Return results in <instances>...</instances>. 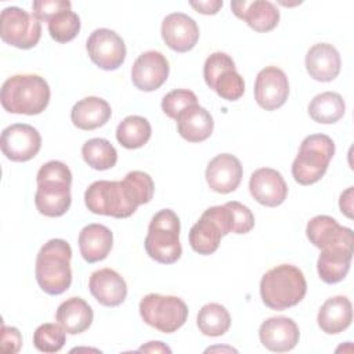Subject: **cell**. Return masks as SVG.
I'll return each mask as SVG.
<instances>
[{
  "label": "cell",
  "mask_w": 354,
  "mask_h": 354,
  "mask_svg": "<svg viewBox=\"0 0 354 354\" xmlns=\"http://www.w3.org/2000/svg\"><path fill=\"white\" fill-rule=\"evenodd\" d=\"M153 189V181L148 173L133 170L122 181H94L84 192V203L94 214L126 218L140 205L152 199Z\"/></svg>",
  "instance_id": "1"
},
{
  "label": "cell",
  "mask_w": 354,
  "mask_h": 354,
  "mask_svg": "<svg viewBox=\"0 0 354 354\" xmlns=\"http://www.w3.org/2000/svg\"><path fill=\"white\" fill-rule=\"evenodd\" d=\"M36 181L35 205L39 213L47 217L64 216L72 202V173L69 167L64 162L50 160L39 169Z\"/></svg>",
  "instance_id": "2"
},
{
  "label": "cell",
  "mask_w": 354,
  "mask_h": 354,
  "mask_svg": "<svg viewBox=\"0 0 354 354\" xmlns=\"http://www.w3.org/2000/svg\"><path fill=\"white\" fill-rule=\"evenodd\" d=\"M72 249L64 239H50L36 256L35 275L39 286L47 295H61L72 283Z\"/></svg>",
  "instance_id": "3"
},
{
  "label": "cell",
  "mask_w": 354,
  "mask_h": 354,
  "mask_svg": "<svg viewBox=\"0 0 354 354\" xmlns=\"http://www.w3.org/2000/svg\"><path fill=\"white\" fill-rule=\"evenodd\" d=\"M0 101L10 113L39 115L50 102V87L39 75H14L3 83Z\"/></svg>",
  "instance_id": "4"
},
{
  "label": "cell",
  "mask_w": 354,
  "mask_h": 354,
  "mask_svg": "<svg viewBox=\"0 0 354 354\" xmlns=\"http://www.w3.org/2000/svg\"><path fill=\"white\" fill-rule=\"evenodd\" d=\"M307 292L306 278L296 266L281 264L268 270L260 281V296L271 310L282 311L299 304Z\"/></svg>",
  "instance_id": "5"
},
{
  "label": "cell",
  "mask_w": 354,
  "mask_h": 354,
  "mask_svg": "<svg viewBox=\"0 0 354 354\" xmlns=\"http://www.w3.org/2000/svg\"><path fill=\"white\" fill-rule=\"evenodd\" d=\"M144 248L147 254L160 264H173L181 257L180 220L171 209H162L153 214Z\"/></svg>",
  "instance_id": "6"
},
{
  "label": "cell",
  "mask_w": 354,
  "mask_h": 354,
  "mask_svg": "<svg viewBox=\"0 0 354 354\" xmlns=\"http://www.w3.org/2000/svg\"><path fill=\"white\" fill-rule=\"evenodd\" d=\"M335 155V142L326 134L307 136L299 148L292 163V176L301 185H311L326 173L330 159Z\"/></svg>",
  "instance_id": "7"
},
{
  "label": "cell",
  "mask_w": 354,
  "mask_h": 354,
  "mask_svg": "<svg viewBox=\"0 0 354 354\" xmlns=\"http://www.w3.org/2000/svg\"><path fill=\"white\" fill-rule=\"evenodd\" d=\"M138 310L147 325L163 333L176 332L188 318V307L177 296L149 293L141 299Z\"/></svg>",
  "instance_id": "8"
},
{
  "label": "cell",
  "mask_w": 354,
  "mask_h": 354,
  "mask_svg": "<svg viewBox=\"0 0 354 354\" xmlns=\"http://www.w3.org/2000/svg\"><path fill=\"white\" fill-rule=\"evenodd\" d=\"M206 84L227 101H236L243 95V77L236 72L232 58L221 51L210 54L203 65Z\"/></svg>",
  "instance_id": "9"
},
{
  "label": "cell",
  "mask_w": 354,
  "mask_h": 354,
  "mask_svg": "<svg viewBox=\"0 0 354 354\" xmlns=\"http://www.w3.org/2000/svg\"><path fill=\"white\" fill-rule=\"evenodd\" d=\"M1 40L17 48L35 47L41 36V24L33 15L19 7H7L0 15Z\"/></svg>",
  "instance_id": "10"
},
{
  "label": "cell",
  "mask_w": 354,
  "mask_h": 354,
  "mask_svg": "<svg viewBox=\"0 0 354 354\" xmlns=\"http://www.w3.org/2000/svg\"><path fill=\"white\" fill-rule=\"evenodd\" d=\"M90 59L104 71L118 69L126 58V44L123 39L111 29H95L86 41Z\"/></svg>",
  "instance_id": "11"
},
{
  "label": "cell",
  "mask_w": 354,
  "mask_h": 354,
  "mask_svg": "<svg viewBox=\"0 0 354 354\" xmlns=\"http://www.w3.org/2000/svg\"><path fill=\"white\" fill-rule=\"evenodd\" d=\"M0 147L3 155L12 162H28L41 148V136L30 124L14 123L1 133Z\"/></svg>",
  "instance_id": "12"
},
{
  "label": "cell",
  "mask_w": 354,
  "mask_h": 354,
  "mask_svg": "<svg viewBox=\"0 0 354 354\" xmlns=\"http://www.w3.org/2000/svg\"><path fill=\"white\" fill-rule=\"evenodd\" d=\"M289 95V82L285 72L277 66H266L254 82V100L266 111L281 108Z\"/></svg>",
  "instance_id": "13"
},
{
  "label": "cell",
  "mask_w": 354,
  "mask_h": 354,
  "mask_svg": "<svg viewBox=\"0 0 354 354\" xmlns=\"http://www.w3.org/2000/svg\"><path fill=\"white\" fill-rule=\"evenodd\" d=\"M169 76V61L159 51H145L131 66V82L141 91L159 88Z\"/></svg>",
  "instance_id": "14"
},
{
  "label": "cell",
  "mask_w": 354,
  "mask_h": 354,
  "mask_svg": "<svg viewBox=\"0 0 354 354\" xmlns=\"http://www.w3.org/2000/svg\"><path fill=\"white\" fill-rule=\"evenodd\" d=\"M162 39L169 48L177 53H187L199 40L196 22L184 12H171L165 17L160 26Z\"/></svg>",
  "instance_id": "15"
},
{
  "label": "cell",
  "mask_w": 354,
  "mask_h": 354,
  "mask_svg": "<svg viewBox=\"0 0 354 354\" xmlns=\"http://www.w3.org/2000/svg\"><path fill=\"white\" fill-rule=\"evenodd\" d=\"M249 191L260 205L275 207L286 199L288 185L278 170L260 167L250 176Z\"/></svg>",
  "instance_id": "16"
},
{
  "label": "cell",
  "mask_w": 354,
  "mask_h": 354,
  "mask_svg": "<svg viewBox=\"0 0 354 354\" xmlns=\"http://www.w3.org/2000/svg\"><path fill=\"white\" fill-rule=\"evenodd\" d=\"M242 174V165L236 156L220 153L209 162L205 177L210 189L218 194H230L239 187Z\"/></svg>",
  "instance_id": "17"
},
{
  "label": "cell",
  "mask_w": 354,
  "mask_h": 354,
  "mask_svg": "<svg viewBox=\"0 0 354 354\" xmlns=\"http://www.w3.org/2000/svg\"><path fill=\"white\" fill-rule=\"evenodd\" d=\"M261 344L274 353L292 350L300 337L297 324L288 317H271L266 319L259 329Z\"/></svg>",
  "instance_id": "18"
},
{
  "label": "cell",
  "mask_w": 354,
  "mask_h": 354,
  "mask_svg": "<svg viewBox=\"0 0 354 354\" xmlns=\"http://www.w3.org/2000/svg\"><path fill=\"white\" fill-rule=\"evenodd\" d=\"M306 234L310 242L318 249H326L337 245L353 246V231L340 225L330 216L319 214L313 217L306 227Z\"/></svg>",
  "instance_id": "19"
},
{
  "label": "cell",
  "mask_w": 354,
  "mask_h": 354,
  "mask_svg": "<svg viewBox=\"0 0 354 354\" xmlns=\"http://www.w3.org/2000/svg\"><path fill=\"white\" fill-rule=\"evenodd\" d=\"M88 289L93 297L105 307L120 306L127 296L124 279L112 268H101L91 274Z\"/></svg>",
  "instance_id": "20"
},
{
  "label": "cell",
  "mask_w": 354,
  "mask_h": 354,
  "mask_svg": "<svg viewBox=\"0 0 354 354\" xmlns=\"http://www.w3.org/2000/svg\"><path fill=\"white\" fill-rule=\"evenodd\" d=\"M231 10L256 32H270L279 22L278 8L267 0L232 1Z\"/></svg>",
  "instance_id": "21"
},
{
  "label": "cell",
  "mask_w": 354,
  "mask_h": 354,
  "mask_svg": "<svg viewBox=\"0 0 354 354\" xmlns=\"http://www.w3.org/2000/svg\"><path fill=\"white\" fill-rule=\"evenodd\" d=\"M340 66V54L329 43H317L307 51L306 69L314 80L332 82L337 77Z\"/></svg>",
  "instance_id": "22"
},
{
  "label": "cell",
  "mask_w": 354,
  "mask_h": 354,
  "mask_svg": "<svg viewBox=\"0 0 354 354\" xmlns=\"http://www.w3.org/2000/svg\"><path fill=\"white\" fill-rule=\"evenodd\" d=\"M77 242L82 257L93 264L108 257L112 249L113 235L108 227L93 223L82 228Z\"/></svg>",
  "instance_id": "23"
},
{
  "label": "cell",
  "mask_w": 354,
  "mask_h": 354,
  "mask_svg": "<svg viewBox=\"0 0 354 354\" xmlns=\"http://www.w3.org/2000/svg\"><path fill=\"white\" fill-rule=\"evenodd\" d=\"M353 259V246L337 245L321 250L317 261V271L325 283H337L343 281L350 270Z\"/></svg>",
  "instance_id": "24"
},
{
  "label": "cell",
  "mask_w": 354,
  "mask_h": 354,
  "mask_svg": "<svg viewBox=\"0 0 354 354\" xmlns=\"http://www.w3.org/2000/svg\"><path fill=\"white\" fill-rule=\"evenodd\" d=\"M224 231L216 217L206 209L189 230V245L199 254H212L218 249Z\"/></svg>",
  "instance_id": "25"
},
{
  "label": "cell",
  "mask_w": 354,
  "mask_h": 354,
  "mask_svg": "<svg viewBox=\"0 0 354 354\" xmlns=\"http://www.w3.org/2000/svg\"><path fill=\"white\" fill-rule=\"evenodd\" d=\"M318 326L328 335L343 332L351 325L353 306L346 296H333L328 299L318 311Z\"/></svg>",
  "instance_id": "26"
},
{
  "label": "cell",
  "mask_w": 354,
  "mask_h": 354,
  "mask_svg": "<svg viewBox=\"0 0 354 354\" xmlns=\"http://www.w3.org/2000/svg\"><path fill=\"white\" fill-rule=\"evenodd\" d=\"M178 134L189 142H201L207 140L214 127L212 115L199 105L184 109L176 119Z\"/></svg>",
  "instance_id": "27"
},
{
  "label": "cell",
  "mask_w": 354,
  "mask_h": 354,
  "mask_svg": "<svg viewBox=\"0 0 354 354\" xmlns=\"http://www.w3.org/2000/svg\"><path fill=\"white\" fill-rule=\"evenodd\" d=\"M111 113V106L105 100L90 95L72 106L71 119L80 130H94L104 126L109 120Z\"/></svg>",
  "instance_id": "28"
},
{
  "label": "cell",
  "mask_w": 354,
  "mask_h": 354,
  "mask_svg": "<svg viewBox=\"0 0 354 354\" xmlns=\"http://www.w3.org/2000/svg\"><path fill=\"white\" fill-rule=\"evenodd\" d=\"M93 310L82 297H69L62 301L55 313L57 322L69 335H77L87 330L93 322Z\"/></svg>",
  "instance_id": "29"
},
{
  "label": "cell",
  "mask_w": 354,
  "mask_h": 354,
  "mask_svg": "<svg viewBox=\"0 0 354 354\" xmlns=\"http://www.w3.org/2000/svg\"><path fill=\"white\" fill-rule=\"evenodd\" d=\"M346 104L343 97L335 91L317 94L308 104V115L317 123L330 124L343 118Z\"/></svg>",
  "instance_id": "30"
},
{
  "label": "cell",
  "mask_w": 354,
  "mask_h": 354,
  "mask_svg": "<svg viewBox=\"0 0 354 354\" xmlns=\"http://www.w3.org/2000/svg\"><path fill=\"white\" fill-rule=\"evenodd\" d=\"M151 133V124L145 118L130 115L118 124L116 140L127 149H137L148 142Z\"/></svg>",
  "instance_id": "31"
},
{
  "label": "cell",
  "mask_w": 354,
  "mask_h": 354,
  "mask_svg": "<svg viewBox=\"0 0 354 354\" xmlns=\"http://www.w3.org/2000/svg\"><path fill=\"white\" fill-rule=\"evenodd\" d=\"M199 330L206 336H221L231 326V317L228 310L218 303L205 304L196 317Z\"/></svg>",
  "instance_id": "32"
},
{
  "label": "cell",
  "mask_w": 354,
  "mask_h": 354,
  "mask_svg": "<svg viewBox=\"0 0 354 354\" xmlns=\"http://www.w3.org/2000/svg\"><path fill=\"white\" fill-rule=\"evenodd\" d=\"M84 162L95 170H106L116 165L118 152L105 138H90L82 147Z\"/></svg>",
  "instance_id": "33"
},
{
  "label": "cell",
  "mask_w": 354,
  "mask_h": 354,
  "mask_svg": "<svg viewBox=\"0 0 354 354\" xmlns=\"http://www.w3.org/2000/svg\"><path fill=\"white\" fill-rule=\"evenodd\" d=\"M51 39L58 43H68L73 40L80 30V18L72 10H65L55 14L47 22Z\"/></svg>",
  "instance_id": "34"
},
{
  "label": "cell",
  "mask_w": 354,
  "mask_h": 354,
  "mask_svg": "<svg viewBox=\"0 0 354 354\" xmlns=\"http://www.w3.org/2000/svg\"><path fill=\"white\" fill-rule=\"evenodd\" d=\"M65 333L59 324H41L33 333V346L41 353H57L65 344Z\"/></svg>",
  "instance_id": "35"
},
{
  "label": "cell",
  "mask_w": 354,
  "mask_h": 354,
  "mask_svg": "<svg viewBox=\"0 0 354 354\" xmlns=\"http://www.w3.org/2000/svg\"><path fill=\"white\" fill-rule=\"evenodd\" d=\"M194 105H198V98L194 91L185 88L171 90L162 98V111L174 120L184 109Z\"/></svg>",
  "instance_id": "36"
},
{
  "label": "cell",
  "mask_w": 354,
  "mask_h": 354,
  "mask_svg": "<svg viewBox=\"0 0 354 354\" xmlns=\"http://www.w3.org/2000/svg\"><path fill=\"white\" fill-rule=\"evenodd\" d=\"M225 206L230 210L234 234H248L254 227V216L248 206L238 201L227 202Z\"/></svg>",
  "instance_id": "37"
},
{
  "label": "cell",
  "mask_w": 354,
  "mask_h": 354,
  "mask_svg": "<svg viewBox=\"0 0 354 354\" xmlns=\"http://www.w3.org/2000/svg\"><path fill=\"white\" fill-rule=\"evenodd\" d=\"M72 4L68 0H36L32 3V14L39 21H50L55 14L71 10Z\"/></svg>",
  "instance_id": "38"
},
{
  "label": "cell",
  "mask_w": 354,
  "mask_h": 354,
  "mask_svg": "<svg viewBox=\"0 0 354 354\" xmlns=\"http://www.w3.org/2000/svg\"><path fill=\"white\" fill-rule=\"evenodd\" d=\"M1 351L4 354H15L22 346L21 332L14 326H1Z\"/></svg>",
  "instance_id": "39"
},
{
  "label": "cell",
  "mask_w": 354,
  "mask_h": 354,
  "mask_svg": "<svg viewBox=\"0 0 354 354\" xmlns=\"http://www.w3.org/2000/svg\"><path fill=\"white\" fill-rule=\"evenodd\" d=\"M189 6L195 8L198 12L205 15H213L217 14L218 10L223 7L221 0H206V1H189Z\"/></svg>",
  "instance_id": "40"
},
{
  "label": "cell",
  "mask_w": 354,
  "mask_h": 354,
  "mask_svg": "<svg viewBox=\"0 0 354 354\" xmlns=\"http://www.w3.org/2000/svg\"><path fill=\"white\" fill-rule=\"evenodd\" d=\"M353 191H354L353 187H348L344 192H342L339 199V207L342 213L348 218H353V202H354Z\"/></svg>",
  "instance_id": "41"
},
{
  "label": "cell",
  "mask_w": 354,
  "mask_h": 354,
  "mask_svg": "<svg viewBox=\"0 0 354 354\" xmlns=\"http://www.w3.org/2000/svg\"><path fill=\"white\" fill-rule=\"evenodd\" d=\"M138 351H147V353H170L171 350L165 346L162 342H149L145 346H141Z\"/></svg>",
  "instance_id": "42"
}]
</instances>
